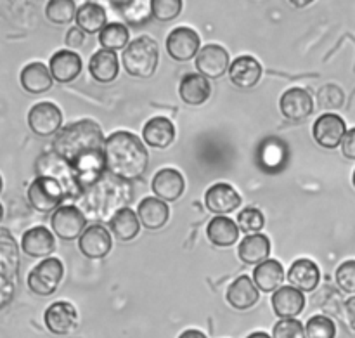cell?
<instances>
[{
    "mask_svg": "<svg viewBox=\"0 0 355 338\" xmlns=\"http://www.w3.org/2000/svg\"><path fill=\"white\" fill-rule=\"evenodd\" d=\"M229 54L224 47L217 44H208L200 49L196 56V68L205 78H220L229 69Z\"/></svg>",
    "mask_w": 355,
    "mask_h": 338,
    "instance_id": "13",
    "label": "cell"
},
{
    "mask_svg": "<svg viewBox=\"0 0 355 338\" xmlns=\"http://www.w3.org/2000/svg\"><path fill=\"white\" fill-rule=\"evenodd\" d=\"M229 76L239 89H252L262 78V65L252 56H239L229 66Z\"/></svg>",
    "mask_w": 355,
    "mask_h": 338,
    "instance_id": "20",
    "label": "cell"
},
{
    "mask_svg": "<svg viewBox=\"0 0 355 338\" xmlns=\"http://www.w3.org/2000/svg\"><path fill=\"white\" fill-rule=\"evenodd\" d=\"M110 229L120 242H132L141 233V221L132 208L125 207L111 217Z\"/></svg>",
    "mask_w": 355,
    "mask_h": 338,
    "instance_id": "32",
    "label": "cell"
},
{
    "mask_svg": "<svg viewBox=\"0 0 355 338\" xmlns=\"http://www.w3.org/2000/svg\"><path fill=\"white\" fill-rule=\"evenodd\" d=\"M179 338H208L203 332L200 330H186L184 333H180Z\"/></svg>",
    "mask_w": 355,
    "mask_h": 338,
    "instance_id": "47",
    "label": "cell"
},
{
    "mask_svg": "<svg viewBox=\"0 0 355 338\" xmlns=\"http://www.w3.org/2000/svg\"><path fill=\"white\" fill-rule=\"evenodd\" d=\"M307 338H335L336 326L328 316H314L305 325Z\"/></svg>",
    "mask_w": 355,
    "mask_h": 338,
    "instance_id": "40",
    "label": "cell"
},
{
    "mask_svg": "<svg viewBox=\"0 0 355 338\" xmlns=\"http://www.w3.org/2000/svg\"><path fill=\"white\" fill-rule=\"evenodd\" d=\"M89 69L90 75L94 76L96 82L101 83H110L120 73V62H118L116 52L106 51V49H101L96 54L90 58L89 61Z\"/></svg>",
    "mask_w": 355,
    "mask_h": 338,
    "instance_id": "28",
    "label": "cell"
},
{
    "mask_svg": "<svg viewBox=\"0 0 355 338\" xmlns=\"http://www.w3.org/2000/svg\"><path fill=\"white\" fill-rule=\"evenodd\" d=\"M166 52L175 61H191L200 52V35L193 28H175L166 38Z\"/></svg>",
    "mask_w": 355,
    "mask_h": 338,
    "instance_id": "11",
    "label": "cell"
},
{
    "mask_svg": "<svg viewBox=\"0 0 355 338\" xmlns=\"http://www.w3.org/2000/svg\"><path fill=\"white\" fill-rule=\"evenodd\" d=\"M2 187H3V180H2V177H0V193H2Z\"/></svg>",
    "mask_w": 355,
    "mask_h": 338,
    "instance_id": "51",
    "label": "cell"
},
{
    "mask_svg": "<svg viewBox=\"0 0 355 338\" xmlns=\"http://www.w3.org/2000/svg\"><path fill=\"white\" fill-rule=\"evenodd\" d=\"M19 278V248L7 229H0V309L10 304Z\"/></svg>",
    "mask_w": 355,
    "mask_h": 338,
    "instance_id": "4",
    "label": "cell"
},
{
    "mask_svg": "<svg viewBox=\"0 0 355 338\" xmlns=\"http://www.w3.org/2000/svg\"><path fill=\"white\" fill-rule=\"evenodd\" d=\"M279 108L284 118L291 121H300L305 120L314 111V99L309 94V90L295 87V89L286 90L281 96Z\"/></svg>",
    "mask_w": 355,
    "mask_h": 338,
    "instance_id": "15",
    "label": "cell"
},
{
    "mask_svg": "<svg viewBox=\"0 0 355 338\" xmlns=\"http://www.w3.org/2000/svg\"><path fill=\"white\" fill-rule=\"evenodd\" d=\"M345 103V94L335 83H326L318 90V106L321 110H340Z\"/></svg>",
    "mask_w": 355,
    "mask_h": 338,
    "instance_id": "38",
    "label": "cell"
},
{
    "mask_svg": "<svg viewBox=\"0 0 355 338\" xmlns=\"http://www.w3.org/2000/svg\"><path fill=\"white\" fill-rule=\"evenodd\" d=\"M151 187L156 198L166 203V201H177L182 196L186 183H184V177L179 170L162 169L153 177Z\"/></svg>",
    "mask_w": 355,
    "mask_h": 338,
    "instance_id": "19",
    "label": "cell"
},
{
    "mask_svg": "<svg viewBox=\"0 0 355 338\" xmlns=\"http://www.w3.org/2000/svg\"><path fill=\"white\" fill-rule=\"evenodd\" d=\"M78 248L87 259L99 260L104 259L113 248V239H111L110 229L101 224H92L83 231L78 239Z\"/></svg>",
    "mask_w": 355,
    "mask_h": 338,
    "instance_id": "12",
    "label": "cell"
},
{
    "mask_svg": "<svg viewBox=\"0 0 355 338\" xmlns=\"http://www.w3.org/2000/svg\"><path fill=\"white\" fill-rule=\"evenodd\" d=\"M55 248L54 235L44 226L28 229L21 238V250L33 259H47Z\"/></svg>",
    "mask_w": 355,
    "mask_h": 338,
    "instance_id": "17",
    "label": "cell"
},
{
    "mask_svg": "<svg viewBox=\"0 0 355 338\" xmlns=\"http://www.w3.org/2000/svg\"><path fill=\"white\" fill-rule=\"evenodd\" d=\"M284 280V269L277 260L267 259L266 262L259 264L253 271V281H255L257 288L266 294L279 290Z\"/></svg>",
    "mask_w": 355,
    "mask_h": 338,
    "instance_id": "30",
    "label": "cell"
},
{
    "mask_svg": "<svg viewBox=\"0 0 355 338\" xmlns=\"http://www.w3.org/2000/svg\"><path fill=\"white\" fill-rule=\"evenodd\" d=\"M106 10L101 3L96 2H85L76 9V26L85 33H97L106 26Z\"/></svg>",
    "mask_w": 355,
    "mask_h": 338,
    "instance_id": "33",
    "label": "cell"
},
{
    "mask_svg": "<svg viewBox=\"0 0 355 338\" xmlns=\"http://www.w3.org/2000/svg\"><path fill=\"white\" fill-rule=\"evenodd\" d=\"M336 285L347 294H355V260H347L336 269Z\"/></svg>",
    "mask_w": 355,
    "mask_h": 338,
    "instance_id": "43",
    "label": "cell"
},
{
    "mask_svg": "<svg viewBox=\"0 0 355 338\" xmlns=\"http://www.w3.org/2000/svg\"><path fill=\"white\" fill-rule=\"evenodd\" d=\"M347 134V125L342 117L335 113H324L314 121L312 135L319 146L326 149H335L342 144Z\"/></svg>",
    "mask_w": 355,
    "mask_h": 338,
    "instance_id": "10",
    "label": "cell"
},
{
    "mask_svg": "<svg viewBox=\"0 0 355 338\" xmlns=\"http://www.w3.org/2000/svg\"><path fill=\"white\" fill-rule=\"evenodd\" d=\"M179 96L189 106H201L210 99L211 85L200 73H189L180 80Z\"/></svg>",
    "mask_w": 355,
    "mask_h": 338,
    "instance_id": "24",
    "label": "cell"
},
{
    "mask_svg": "<svg viewBox=\"0 0 355 338\" xmlns=\"http://www.w3.org/2000/svg\"><path fill=\"white\" fill-rule=\"evenodd\" d=\"M49 69L55 82L69 83L78 78L82 73V58L76 52L62 49L52 56L49 61Z\"/></svg>",
    "mask_w": 355,
    "mask_h": 338,
    "instance_id": "18",
    "label": "cell"
},
{
    "mask_svg": "<svg viewBox=\"0 0 355 338\" xmlns=\"http://www.w3.org/2000/svg\"><path fill=\"white\" fill-rule=\"evenodd\" d=\"M288 281L300 291H314L321 281V271L312 260L298 259L288 271Z\"/></svg>",
    "mask_w": 355,
    "mask_h": 338,
    "instance_id": "22",
    "label": "cell"
},
{
    "mask_svg": "<svg viewBox=\"0 0 355 338\" xmlns=\"http://www.w3.org/2000/svg\"><path fill=\"white\" fill-rule=\"evenodd\" d=\"M246 338H272V337H269L267 333H263V332H255V333H252V335H248Z\"/></svg>",
    "mask_w": 355,
    "mask_h": 338,
    "instance_id": "48",
    "label": "cell"
},
{
    "mask_svg": "<svg viewBox=\"0 0 355 338\" xmlns=\"http://www.w3.org/2000/svg\"><path fill=\"white\" fill-rule=\"evenodd\" d=\"M62 276H64V266H62L61 260L55 259V257H47L30 271V274H28V288L35 295L49 297V295L58 290Z\"/></svg>",
    "mask_w": 355,
    "mask_h": 338,
    "instance_id": "6",
    "label": "cell"
},
{
    "mask_svg": "<svg viewBox=\"0 0 355 338\" xmlns=\"http://www.w3.org/2000/svg\"><path fill=\"white\" fill-rule=\"evenodd\" d=\"M62 125V113L54 103H38L28 111V127L38 137L58 135Z\"/></svg>",
    "mask_w": 355,
    "mask_h": 338,
    "instance_id": "8",
    "label": "cell"
},
{
    "mask_svg": "<svg viewBox=\"0 0 355 338\" xmlns=\"http://www.w3.org/2000/svg\"><path fill=\"white\" fill-rule=\"evenodd\" d=\"M270 253V242L266 235H250L239 243L238 255L248 266L266 262Z\"/></svg>",
    "mask_w": 355,
    "mask_h": 338,
    "instance_id": "31",
    "label": "cell"
},
{
    "mask_svg": "<svg viewBox=\"0 0 355 338\" xmlns=\"http://www.w3.org/2000/svg\"><path fill=\"white\" fill-rule=\"evenodd\" d=\"M153 16L158 21H172L182 12V0H151Z\"/></svg>",
    "mask_w": 355,
    "mask_h": 338,
    "instance_id": "41",
    "label": "cell"
},
{
    "mask_svg": "<svg viewBox=\"0 0 355 338\" xmlns=\"http://www.w3.org/2000/svg\"><path fill=\"white\" fill-rule=\"evenodd\" d=\"M340 146H342V153L345 158L355 160V128L347 130L345 137H343L342 144Z\"/></svg>",
    "mask_w": 355,
    "mask_h": 338,
    "instance_id": "45",
    "label": "cell"
},
{
    "mask_svg": "<svg viewBox=\"0 0 355 338\" xmlns=\"http://www.w3.org/2000/svg\"><path fill=\"white\" fill-rule=\"evenodd\" d=\"M19 82L28 94H44L51 90L54 78L44 62H30L21 69Z\"/></svg>",
    "mask_w": 355,
    "mask_h": 338,
    "instance_id": "26",
    "label": "cell"
},
{
    "mask_svg": "<svg viewBox=\"0 0 355 338\" xmlns=\"http://www.w3.org/2000/svg\"><path fill=\"white\" fill-rule=\"evenodd\" d=\"M106 172L118 179L134 180L148 170L149 155L141 139L128 130L113 132L104 142Z\"/></svg>",
    "mask_w": 355,
    "mask_h": 338,
    "instance_id": "2",
    "label": "cell"
},
{
    "mask_svg": "<svg viewBox=\"0 0 355 338\" xmlns=\"http://www.w3.org/2000/svg\"><path fill=\"white\" fill-rule=\"evenodd\" d=\"M227 302L238 311H248L259 302V288L248 276L236 278L227 288Z\"/></svg>",
    "mask_w": 355,
    "mask_h": 338,
    "instance_id": "23",
    "label": "cell"
},
{
    "mask_svg": "<svg viewBox=\"0 0 355 338\" xmlns=\"http://www.w3.org/2000/svg\"><path fill=\"white\" fill-rule=\"evenodd\" d=\"M128 28L123 23H110L101 30L99 33V44L103 49L111 52H116L120 49H127L128 45Z\"/></svg>",
    "mask_w": 355,
    "mask_h": 338,
    "instance_id": "36",
    "label": "cell"
},
{
    "mask_svg": "<svg viewBox=\"0 0 355 338\" xmlns=\"http://www.w3.org/2000/svg\"><path fill=\"white\" fill-rule=\"evenodd\" d=\"M352 183H354V187H355V170H354V176H352Z\"/></svg>",
    "mask_w": 355,
    "mask_h": 338,
    "instance_id": "52",
    "label": "cell"
},
{
    "mask_svg": "<svg viewBox=\"0 0 355 338\" xmlns=\"http://www.w3.org/2000/svg\"><path fill=\"white\" fill-rule=\"evenodd\" d=\"M132 191L125 180L118 179V177L111 176V174H104L97 183L87 187L82 194H80L78 201L82 203L80 210L90 217L104 219V221H111L114 214L125 205L130 203Z\"/></svg>",
    "mask_w": 355,
    "mask_h": 338,
    "instance_id": "3",
    "label": "cell"
},
{
    "mask_svg": "<svg viewBox=\"0 0 355 338\" xmlns=\"http://www.w3.org/2000/svg\"><path fill=\"white\" fill-rule=\"evenodd\" d=\"M51 226L59 238L64 242H71L83 235V231L87 229V217L75 205H62L58 210H54V215L51 217Z\"/></svg>",
    "mask_w": 355,
    "mask_h": 338,
    "instance_id": "9",
    "label": "cell"
},
{
    "mask_svg": "<svg viewBox=\"0 0 355 338\" xmlns=\"http://www.w3.org/2000/svg\"><path fill=\"white\" fill-rule=\"evenodd\" d=\"M146 144L156 149H165L175 139V127L166 117H155L144 125L142 130Z\"/></svg>",
    "mask_w": 355,
    "mask_h": 338,
    "instance_id": "27",
    "label": "cell"
},
{
    "mask_svg": "<svg viewBox=\"0 0 355 338\" xmlns=\"http://www.w3.org/2000/svg\"><path fill=\"white\" fill-rule=\"evenodd\" d=\"M272 338H307V335L298 319H281L274 326Z\"/></svg>",
    "mask_w": 355,
    "mask_h": 338,
    "instance_id": "42",
    "label": "cell"
},
{
    "mask_svg": "<svg viewBox=\"0 0 355 338\" xmlns=\"http://www.w3.org/2000/svg\"><path fill=\"white\" fill-rule=\"evenodd\" d=\"M207 236L215 246H232L239 238V228L225 215H215L207 226Z\"/></svg>",
    "mask_w": 355,
    "mask_h": 338,
    "instance_id": "29",
    "label": "cell"
},
{
    "mask_svg": "<svg viewBox=\"0 0 355 338\" xmlns=\"http://www.w3.org/2000/svg\"><path fill=\"white\" fill-rule=\"evenodd\" d=\"M76 9L73 0H51L45 7V16L54 24H68L75 19Z\"/></svg>",
    "mask_w": 355,
    "mask_h": 338,
    "instance_id": "37",
    "label": "cell"
},
{
    "mask_svg": "<svg viewBox=\"0 0 355 338\" xmlns=\"http://www.w3.org/2000/svg\"><path fill=\"white\" fill-rule=\"evenodd\" d=\"M263 224H266V219L263 214L259 208H245L241 214L238 215V228L239 231L246 233V235H259L262 231Z\"/></svg>",
    "mask_w": 355,
    "mask_h": 338,
    "instance_id": "39",
    "label": "cell"
},
{
    "mask_svg": "<svg viewBox=\"0 0 355 338\" xmlns=\"http://www.w3.org/2000/svg\"><path fill=\"white\" fill-rule=\"evenodd\" d=\"M66 200V193L61 184L52 177L38 176L28 187V201L37 212L58 210Z\"/></svg>",
    "mask_w": 355,
    "mask_h": 338,
    "instance_id": "7",
    "label": "cell"
},
{
    "mask_svg": "<svg viewBox=\"0 0 355 338\" xmlns=\"http://www.w3.org/2000/svg\"><path fill=\"white\" fill-rule=\"evenodd\" d=\"M158 44L151 37H137L127 45L123 51L121 61H123L125 71L130 76L137 78H149L155 75L158 68Z\"/></svg>",
    "mask_w": 355,
    "mask_h": 338,
    "instance_id": "5",
    "label": "cell"
},
{
    "mask_svg": "<svg viewBox=\"0 0 355 338\" xmlns=\"http://www.w3.org/2000/svg\"><path fill=\"white\" fill-rule=\"evenodd\" d=\"M120 7V12L128 24H144L151 19L153 7L149 0H128V2H113Z\"/></svg>",
    "mask_w": 355,
    "mask_h": 338,
    "instance_id": "35",
    "label": "cell"
},
{
    "mask_svg": "<svg viewBox=\"0 0 355 338\" xmlns=\"http://www.w3.org/2000/svg\"><path fill=\"white\" fill-rule=\"evenodd\" d=\"M137 215L141 224L149 231H158L168 222L170 210L165 201L158 198H144L137 207Z\"/></svg>",
    "mask_w": 355,
    "mask_h": 338,
    "instance_id": "25",
    "label": "cell"
},
{
    "mask_svg": "<svg viewBox=\"0 0 355 338\" xmlns=\"http://www.w3.org/2000/svg\"><path fill=\"white\" fill-rule=\"evenodd\" d=\"M2 219H3V207L0 205V222H2Z\"/></svg>",
    "mask_w": 355,
    "mask_h": 338,
    "instance_id": "50",
    "label": "cell"
},
{
    "mask_svg": "<svg viewBox=\"0 0 355 338\" xmlns=\"http://www.w3.org/2000/svg\"><path fill=\"white\" fill-rule=\"evenodd\" d=\"M305 297L304 291L295 287H281L272 295V309L281 319H295L304 312Z\"/></svg>",
    "mask_w": 355,
    "mask_h": 338,
    "instance_id": "21",
    "label": "cell"
},
{
    "mask_svg": "<svg viewBox=\"0 0 355 338\" xmlns=\"http://www.w3.org/2000/svg\"><path fill=\"white\" fill-rule=\"evenodd\" d=\"M288 158V149L281 139H267L260 148V165L267 172H277L284 167Z\"/></svg>",
    "mask_w": 355,
    "mask_h": 338,
    "instance_id": "34",
    "label": "cell"
},
{
    "mask_svg": "<svg viewBox=\"0 0 355 338\" xmlns=\"http://www.w3.org/2000/svg\"><path fill=\"white\" fill-rule=\"evenodd\" d=\"M64 42H66V45H68L69 49H78V47H82V45L85 44V31L80 30L78 26L69 28L68 33H66Z\"/></svg>",
    "mask_w": 355,
    "mask_h": 338,
    "instance_id": "44",
    "label": "cell"
},
{
    "mask_svg": "<svg viewBox=\"0 0 355 338\" xmlns=\"http://www.w3.org/2000/svg\"><path fill=\"white\" fill-rule=\"evenodd\" d=\"M103 128L94 120H80L58 132L52 151L71 169L76 184L83 191L106 174Z\"/></svg>",
    "mask_w": 355,
    "mask_h": 338,
    "instance_id": "1",
    "label": "cell"
},
{
    "mask_svg": "<svg viewBox=\"0 0 355 338\" xmlns=\"http://www.w3.org/2000/svg\"><path fill=\"white\" fill-rule=\"evenodd\" d=\"M293 3H295V6H309L311 2H293Z\"/></svg>",
    "mask_w": 355,
    "mask_h": 338,
    "instance_id": "49",
    "label": "cell"
},
{
    "mask_svg": "<svg viewBox=\"0 0 355 338\" xmlns=\"http://www.w3.org/2000/svg\"><path fill=\"white\" fill-rule=\"evenodd\" d=\"M44 323L49 332L54 333V335H68L76 328L78 312H76L75 305L69 304V302H54L45 311Z\"/></svg>",
    "mask_w": 355,
    "mask_h": 338,
    "instance_id": "14",
    "label": "cell"
},
{
    "mask_svg": "<svg viewBox=\"0 0 355 338\" xmlns=\"http://www.w3.org/2000/svg\"><path fill=\"white\" fill-rule=\"evenodd\" d=\"M205 205L211 214L225 215L234 212L241 205V196L231 184L218 183L208 187V191L205 193Z\"/></svg>",
    "mask_w": 355,
    "mask_h": 338,
    "instance_id": "16",
    "label": "cell"
},
{
    "mask_svg": "<svg viewBox=\"0 0 355 338\" xmlns=\"http://www.w3.org/2000/svg\"><path fill=\"white\" fill-rule=\"evenodd\" d=\"M345 316H347V321H349L350 328L355 332V297L349 298L345 302Z\"/></svg>",
    "mask_w": 355,
    "mask_h": 338,
    "instance_id": "46",
    "label": "cell"
}]
</instances>
